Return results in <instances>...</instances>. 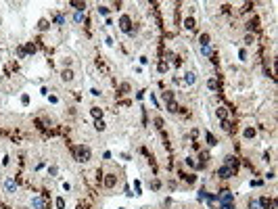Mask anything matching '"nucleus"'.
<instances>
[{
	"label": "nucleus",
	"instance_id": "obj_28",
	"mask_svg": "<svg viewBox=\"0 0 278 209\" xmlns=\"http://www.w3.org/2000/svg\"><path fill=\"white\" fill-rule=\"evenodd\" d=\"M17 54H19L21 59H25V50H23V48H19V50H17Z\"/></svg>",
	"mask_w": 278,
	"mask_h": 209
},
{
	"label": "nucleus",
	"instance_id": "obj_20",
	"mask_svg": "<svg viewBox=\"0 0 278 209\" xmlns=\"http://www.w3.org/2000/svg\"><path fill=\"white\" fill-rule=\"evenodd\" d=\"M57 209H65V199H63V197L57 199Z\"/></svg>",
	"mask_w": 278,
	"mask_h": 209
},
{
	"label": "nucleus",
	"instance_id": "obj_11",
	"mask_svg": "<svg viewBox=\"0 0 278 209\" xmlns=\"http://www.w3.org/2000/svg\"><path fill=\"white\" fill-rule=\"evenodd\" d=\"M270 205H272V201H268L266 197H261V199H259V207H261V209H268Z\"/></svg>",
	"mask_w": 278,
	"mask_h": 209
},
{
	"label": "nucleus",
	"instance_id": "obj_13",
	"mask_svg": "<svg viewBox=\"0 0 278 209\" xmlns=\"http://www.w3.org/2000/svg\"><path fill=\"white\" fill-rule=\"evenodd\" d=\"M69 6H73L75 11H84V8H86V4H84V2H69Z\"/></svg>",
	"mask_w": 278,
	"mask_h": 209
},
{
	"label": "nucleus",
	"instance_id": "obj_23",
	"mask_svg": "<svg viewBox=\"0 0 278 209\" xmlns=\"http://www.w3.org/2000/svg\"><path fill=\"white\" fill-rule=\"evenodd\" d=\"M245 136H247V138H253V136H255V130H253V128H247V130H245Z\"/></svg>",
	"mask_w": 278,
	"mask_h": 209
},
{
	"label": "nucleus",
	"instance_id": "obj_16",
	"mask_svg": "<svg viewBox=\"0 0 278 209\" xmlns=\"http://www.w3.org/2000/svg\"><path fill=\"white\" fill-rule=\"evenodd\" d=\"M249 209H261L259 207V201H257V199H251V201H249Z\"/></svg>",
	"mask_w": 278,
	"mask_h": 209
},
{
	"label": "nucleus",
	"instance_id": "obj_24",
	"mask_svg": "<svg viewBox=\"0 0 278 209\" xmlns=\"http://www.w3.org/2000/svg\"><path fill=\"white\" fill-rule=\"evenodd\" d=\"M40 29H42V32H46V29H48V21H44V19L40 21Z\"/></svg>",
	"mask_w": 278,
	"mask_h": 209
},
{
	"label": "nucleus",
	"instance_id": "obj_2",
	"mask_svg": "<svg viewBox=\"0 0 278 209\" xmlns=\"http://www.w3.org/2000/svg\"><path fill=\"white\" fill-rule=\"evenodd\" d=\"M218 203H220V205H232V203H234V195H232L230 190H222V192L218 195Z\"/></svg>",
	"mask_w": 278,
	"mask_h": 209
},
{
	"label": "nucleus",
	"instance_id": "obj_17",
	"mask_svg": "<svg viewBox=\"0 0 278 209\" xmlns=\"http://www.w3.org/2000/svg\"><path fill=\"white\" fill-rule=\"evenodd\" d=\"M207 88H209V90H218V82H215V80L211 78V80L207 82Z\"/></svg>",
	"mask_w": 278,
	"mask_h": 209
},
{
	"label": "nucleus",
	"instance_id": "obj_29",
	"mask_svg": "<svg viewBox=\"0 0 278 209\" xmlns=\"http://www.w3.org/2000/svg\"><path fill=\"white\" fill-rule=\"evenodd\" d=\"M238 57H240V61H245V59H247V52H245V50H240V52H238Z\"/></svg>",
	"mask_w": 278,
	"mask_h": 209
},
{
	"label": "nucleus",
	"instance_id": "obj_14",
	"mask_svg": "<svg viewBox=\"0 0 278 209\" xmlns=\"http://www.w3.org/2000/svg\"><path fill=\"white\" fill-rule=\"evenodd\" d=\"M73 21H75V23H82V21H84V11H78V13L73 15Z\"/></svg>",
	"mask_w": 278,
	"mask_h": 209
},
{
	"label": "nucleus",
	"instance_id": "obj_5",
	"mask_svg": "<svg viewBox=\"0 0 278 209\" xmlns=\"http://www.w3.org/2000/svg\"><path fill=\"white\" fill-rule=\"evenodd\" d=\"M4 190H6V192H17V182H15L13 178H6V180H4Z\"/></svg>",
	"mask_w": 278,
	"mask_h": 209
},
{
	"label": "nucleus",
	"instance_id": "obj_22",
	"mask_svg": "<svg viewBox=\"0 0 278 209\" xmlns=\"http://www.w3.org/2000/svg\"><path fill=\"white\" fill-rule=\"evenodd\" d=\"M201 54L209 57V54H211V48H209V46H201Z\"/></svg>",
	"mask_w": 278,
	"mask_h": 209
},
{
	"label": "nucleus",
	"instance_id": "obj_12",
	"mask_svg": "<svg viewBox=\"0 0 278 209\" xmlns=\"http://www.w3.org/2000/svg\"><path fill=\"white\" fill-rule=\"evenodd\" d=\"M90 113H92V117H96V119H100V117H102V109H98V107H92V111H90Z\"/></svg>",
	"mask_w": 278,
	"mask_h": 209
},
{
	"label": "nucleus",
	"instance_id": "obj_26",
	"mask_svg": "<svg viewBox=\"0 0 278 209\" xmlns=\"http://www.w3.org/2000/svg\"><path fill=\"white\" fill-rule=\"evenodd\" d=\"M57 23H59V25H63V23H65V17H63V15H59V17H57Z\"/></svg>",
	"mask_w": 278,
	"mask_h": 209
},
{
	"label": "nucleus",
	"instance_id": "obj_9",
	"mask_svg": "<svg viewBox=\"0 0 278 209\" xmlns=\"http://www.w3.org/2000/svg\"><path fill=\"white\" fill-rule=\"evenodd\" d=\"M61 78H63V82H71V80H73V71H71V69H65V71L61 73Z\"/></svg>",
	"mask_w": 278,
	"mask_h": 209
},
{
	"label": "nucleus",
	"instance_id": "obj_6",
	"mask_svg": "<svg viewBox=\"0 0 278 209\" xmlns=\"http://www.w3.org/2000/svg\"><path fill=\"white\" fill-rule=\"evenodd\" d=\"M44 205H46L44 203V197H34L32 199V207L34 209H44Z\"/></svg>",
	"mask_w": 278,
	"mask_h": 209
},
{
	"label": "nucleus",
	"instance_id": "obj_19",
	"mask_svg": "<svg viewBox=\"0 0 278 209\" xmlns=\"http://www.w3.org/2000/svg\"><path fill=\"white\" fill-rule=\"evenodd\" d=\"M201 46H209V36H207V34L201 36Z\"/></svg>",
	"mask_w": 278,
	"mask_h": 209
},
{
	"label": "nucleus",
	"instance_id": "obj_15",
	"mask_svg": "<svg viewBox=\"0 0 278 209\" xmlns=\"http://www.w3.org/2000/svg\"><path fill=\"white\" fill-rule=\"evenodd\" d=\"M205 138H207V144H209V146H215V144H218V142H215V138H213V134H209V132H207V134H205Z\"/></svg>",
	"mask_w": 278,
	"mask_h": 209
},
{
	"label": "nucleus",
	"instance_id": "obj_8",
	"mask_svg": "<svg viewBox=\"0 0 278 209\" xmlns=\"http://www.w3.org/2000/svg\"><path fill=\"white\" fill-rule=\"evenodd\" d=\"M184 82L188 84V86H192V84L197 82V73H194V71H188V73H184Z\"/></svg>",
	"mask_w": 278,
	"mask_h": 209
},
{
	"label": "nucleus",
	"instance_id": "obj_1",
	"mask_svg": "<svg viewBox=\"0 0 278 209\" xmlns=\"http://www.w3.org/2000/svg\"><path fill=\"white\" fill-rule=\"evenodd\" d=\"M90 157H92V151H90L88 146H75V159H78L80 163L90 161Z\"/></svg>",
	"mask_w": 278,
	"mask_h": 209
},
{
	"label": "nucleus",
	"instance_id": "obj_4",
	"mask_svg": "<svg viewBox=\"0 0 278 209\" xmlns=\"http://www.w3.org/2000/svg\"><path fill=\"white\" fill-rule=\"evenodd\" d=\"M218 176H220V178H230V176H234V169H232L230 165H222L220 169H218Z\"/></svg>",
	"mask_w": 278,
	"mask_h": 209
},
{
	"label": "nucleus",
	"instance_id": "obj_10",
	"mask_svg": "<svg viewBox=\"0 0 278 209\" xmlns=\"http://www.w3.org/2000/svg\"><path fill=\"white\" fill-rule=\"evenodd\" d=\"M184 27L186 29H194V19L192 17H186L184 19Z\"/></svg>",
	"mask_w": 278,
	"mask_h": 209
},
{
	"label": "nucleus",
	"instance_id": "obj_18",
	"mask_svg": "<svg viewBox=\"0 0 278 209\" xmlns=\"http://www.w3.org/2000/svg\"><path fill=\"white\" fill-rule=\"evenodd\" d=\"M218 117L226 121V109H224V107H220V109H218Z\"/></svg>",
	"mask_w": 278,
	"mask_h": 209
},
{
	"label": "nucleus",
	"instance_id": "obj_27",
	"mask_svg": "<svg viewBox=\"0 0 278 209\" xmlns=\"http://www.w3.org/2000/svg\"><path fill=\"white\" fill-rule=\"evenodd\" d=\"M21 103H23V105H27V103H29V96H27V94H23V96H21Z\"/></svg>",
	"mask_w": 278,
	"mask_h": 209
},
{
	"label": "nucleus",
	"instance_id": "obj_7",
	"mask_svg": "<svg viewBox=\"0 0 278 209\" xmlns=\"http://www.w3.org/2000/svg\"><path fill=\"white\" fill-rule=\"evenodd\" d=\"M115 182H117V176H115V174H107V178H105V186H107V188H113Z\"/></svg>",
	"mask_w": 278,
	"mask_h": 209
},
{
	"label": "nucleus",
	"instance_id": "obj_25",
	"mask_svg": "<svg viewBox=\"0 0 278 209\" xmlns=\"http://www.w3.org/2000/svg\"><path fill=\"white\" fill-rule=\"evenodd\" d=\"M98 13H100V15H109V8H107V6H98Z\"/></svg>",
	"mask_w": 278,
	"mask_h": 209
},
{
	"label": "nucleus",
	"instance_id": "obj_3",
	"mask_svg": "<svg viewBox=\"0 0 278 209\" xmlns=\"http://www.w3.org/2000/svg\"><path fill=\"white\" fill-rule=\"evenodd\" d=\"M119 29L126 32V34H132V19L128 15H121L119 17Z\"/></svg>",
	"mask_w": 278,
	"mask_h": 209
},
{
	"label": "nucleus",
	"instance_id": "obj_21",
	"mask_svg": "<svg viewBox=\"0 0 278 209\" xmlns=\"http://www.w3.org/2000/svg\"><path fill=\"white\" fill-rule=\"evenodd\" d=\"M94 128H96V130H105V121H102V119H96V121H94Z\"/></svg>",
	"mask_w": 278,
	"mask_h": 209
}]
</instances>
